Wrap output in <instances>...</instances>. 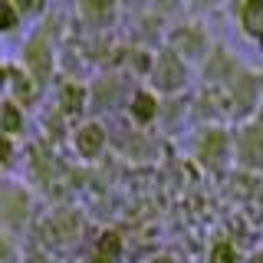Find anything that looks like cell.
Wrapping results in <instances>:
<instances>
[{"mask_svg":"<svg viewBox=\"0 0 263 263\" xmlns=\"http://www.w3.org/2000/svg\"><path fill=\"white\" fill-rule=\"evenodd\" d=\"M155 82H158L161 89H178L181 82H184V66L178 63V56L164 53L158 66H155Z\"/></svg>","mask_w":263,"mask_h":263,"instance_id":"obj_1","label":"cell"},{"mask_svg":"<svg viewBox=\"0 0 263 263\" xmlns=\"http://www.w3.org/2000/svg\"><path fill=\"white\" fill-rule=\"evenodd\" d=\"M243 161L247 164H263V128H247L240 142Z\"/></svg>","mask_w":263,"mask_h":263,"instance_id":"obj_2","label":"cell"},{"mask_svg":"<svg viewBox=\"0 0 263 263\" xmlns=\"http://www.w3.org/2000/svg\"><path fill=\"white\" fill-rule=\"evenodd\" d=\"M27 63H30V69L36 72V79H46L49 76V53H46V46L40 43V40L27 46Z\"/></svg>","mask_w":263,"mask_h":263,"instance_id":"obj_3","label":"cell"},{"mask_svg":"<svg viewBox=\"0 0 263 263\" xmlns=\"http://www.w3.org/2000/svg\"><path fill=\"white\" fill-rule=\"evenodd\" d=\"M76 142H79V152L82 155H96L99 145H102V128H99V125H86V128L79 132Z\"/></svg>","mask_w":263,"mask_h":263,"instance_id":"obj_4","label":"cell"},{"mask_svg":"<svg viewBox=\"0 0 263 263\" xmlns=\"http://www.w3.org/2000/svg\"><path fill=\"white\" fill-rule=\"evenodd\" d=\"M243 27L250 33H263V0H250L243 7Z\"/></svg>","mask_w":263,"mask_h":263,"instance_id":"obj_5","label":"cell"},{"mask_svg":"<svg viewBox=\"0 0 263 263\" xmlns=\"http://www.w3.org/2000/svg\"><path fill=\"white\" fill-rule=\"evenodd\" d=\"M220 155H224V135H220V132H211V135L204 138V158L217 161Z\"/></svg>","mask_w":263,"mask_h":263,"instance_id":"obj_6","label":"cell"},{"mask_svg":"<svg viewBox=\"0 0 263 263\" xmlns=\"http://www.w3.org/2000/svg\"><path fill=\"white\" fill-rule=\"evenodd\" d=\"M115 257H119V237H115V234H105L102 247H99V260L96 263H115Z\"/></svg>","mask_w":263,"mask_h":263,"instance_id":"obj_7","label":"cell"},{"mask_svg":"<svg viewBox=\"0 0 263 263\" xmlns=\"http://www.w3.org/2000/svg\"><path fill=\"white\" fill-rule=\"evenodd\" d=\"M135 115H138V119H142V122H148V119H152V115H155V99L152 96H135Z\"/></svg>","mask_w":263,"mask_h":263,"instance_id":"obj_8","label":"cell"},{"mask_svg":"<svg viewBox=\"0 0 263 263\" xmlns=\"http://www.w3.org/2000/svg\"><path fill=\"white\" fill-rule=\"evenodd\" d=\"M175 43H178L181 49H191V53H197V49H201V40L191 36V33H178V36H175Z\"/></svg>","mask_w":263,"mask_h":263,"instance_id":"obj_9","label":"cell"},{"mask_svg":"<svg viewBox=\"0 0 263 263\" xmlns=\"http://www.w3.org/2000/svg\"><path fill=\"white\" fill-rule=\"evenodd\" d=\"M211 263H234V250H230L227 243L214 247V253H211Z\"/></svg>","mask_w":263,"mask_h":263,"instance_id":"obj_10","label":"cell"},{"mask_svg":"<svg viewBox=\"0 0 263 263\" xmlns=\"http://www.w3.org/2000/svg\"><path fill=\"white\" fill-rule=\"evenodd\" d=\"M13 10H10V4H4V0H0V30H10L13 27Z\"/></svg>","mask_w":263,"mask_h":263,"instance_id":"obj_11","label":"cell"},{"mask_svg":"<svg viewBox=\"0 0 263 263\" xmlns=\"http://www.w3.org/2000/svg\"><path fill=\"white\" fill-rule=\"evenodd\" d=\"M4 128L7 132H16V128H20V115H16L13 105H10V109H4Z\"/></svg>","mask_w":263,"mask_h":263,"instance_id":"obj_12","label":"cell"},{"mask_svg":"<svg viewBox=\"0 0 263 263\" xmlns=\"http://www.w3.org/2000/svg\"><path fill=\"white\" fill-rule=\"evenodd\" d=\"M63 102H66V109H79V105H82V92H79V89H66Z\"/></svg>","mask_w":263,"mask_h":263,"instance_id":"obj_13","label":"cell"},{"mask_svg":"<svg viewBox=\"0 0 263 263\" xmlns=\"http://www.w3.org/2000/svg\"><path fill=\"white\" fill-rule=\"evenodd\" d=\"M82 7H86L89 13H99V10H105V7H109V0H82Z\"/></svg>","mask_w":263,"mask_h":263,"instance_id":"obj_14","label":"cell"},{"mask_svg":"<svg viewBox=\"0 0 263 263\" xmlns=\"http://www.w3.org/2000/svg\"><path fill=\"white\" fill-rule=\"evenodd\" d=\"M16 96H20V99H30V96H33V89H30L23 79H16Z\"/></svg>","mask_w":263,"mask_h":263,"instance_id":"obj_15","label":"cell"},{"mask_svg":"<svg viewBox=\"0 0 263 263\" xmlns=\"http://www.w3.org/2000/svg\"><path fill=\"white\" fill-rule=\"evenodd\" d=\"M7 155H10V145H7L4 138H0V161H7Z\"/></svg>","mask_w":263,"mask_h":263,"instance_id":"obj_16","label":"cell"},{"mask_svg":"<svg viewBox=\"0 0 263 263\" xmlns=\"http://www.w3.org/2000/svg\"><path fill=\"white\" fill-rule=\"evenodd\" d=\"M33 4L36 0H16V7H23V10H33Z\"/></svg>","mask_w":263,"mask_h":263,"instance_id":"obj_17","label":"cell"},{"mask_svg":"<svg viewBox=\"0 0 263 263\" xmlns=\"http://www.w3.org/2000/svg\"><path fill=\"white\" fill-rule=\"evenodd\" d=\"M171 4H175V0H161V7H171Z\"/></svg>","mask_w":263,"mask_h":263,"instance_id":"obj_18","label":"cell"},{"mask_svg":"<svg viewBox=\"0 0 263 263\" xmlns=\"http://www.w3.org/2000/svg\"><path fill=\"white\" fill-rule=\"evenodd\" d=\"M4 76H7V72H4V69H0V86H4Z\"/></svg>","mask_w":263,"mask_h":263,"instance_id":"obj_19","label":"cell"}]
</instances>
